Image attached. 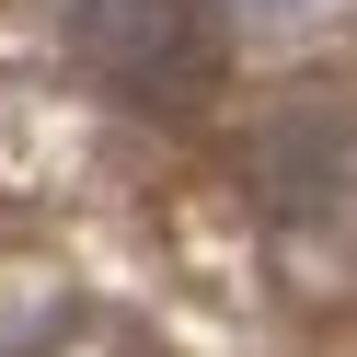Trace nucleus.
<instances>
[{
	"instance_id": "obj_1",
	"label": "nucleus",
	"mask_w": 357,
	"mask_h": 357,
	"mask_svg": "<svg viewBox=\"0 0 357 357\" xmlns=\"http://www.w3.org/2000/svg\"><path fill=\"white\" fill-rule=\"evenodd\" d=\"M81 70L139 116H173V104L208 93L219 35L196 24V0H93L81 12Z\"/></svg>"
}]
</instances>
